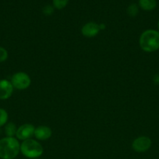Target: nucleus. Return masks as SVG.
I'll use <instances>...</instances> for the list:
<instances>
[{"instance_id": "f257e3e1", "label": "nucleus", "mask_w": 159, "mask_h": 159, "mask_svg": "<svg viewBox=\"0 0 159 159\" xmlns=\"http://www.w3.org/2000/svg\"><path fill=\"white\" fill-rule=\"evenodd\" d=\"M20 152V144L16 138H5L0 139V158L14 159Z\"/></svg>"}, {"instance_id": "f03ea898", "label": "nucleus", "mask_w": 159, "mask_h": 159, "mask_svg": "<svg viewBox=\"0 0 159 159\" xmlns=\"http://www.w3.org/2000/svg\"><path fill=\"white\" fill-rule=\"evenodd\" d=\"M140 48L145 52H154L159 49V31L147 30L143 31L139 39Z\"/></svg>"}, {"instance_id": "7ed1b4c3", "label": "nucleus", "mask_w": 159, "mask_h": 159, "mask_svg": "<svg viewBox=\"0 0 159 159\" xmlns=\"http://www.w3.org/2000/svg\"><path fill=\"white\" fill-rule=\"evenodd\" d=\"M20 152L23 156L30 159L38 158L44 152L41 144L36 140L28 139L20 144Z\"/></svg>"}, {"instance_id": "20e7f679", "label": "nucleus", "mask_w": 159, "mask_h": 159, "mask_svg": "<svg viewBox=\"0 0 159 159\" xmlns=\"http://www.w3.org/2000/svg\"><path fill=\"white\" fill-rule=\"evenodd\" d=\"M10 82L14 89L18 90H24L29 88L31 84V79L26 72L19 71L12 75Z\"/></svg>"}, {"instance_id": "39448f33", "label": "nucleus", "mask_w": 159, "mask_h": 159, "mask_svg": "<svg viewBox=\"0 0 159 159\" xmlns=\"http://www.w3.org/2000/svg\"><path fill=\"white\" fill-rule=\"evenodd\" d=\"M152 144L151 138L146 136H140L136 138L132 143V148L134 152L142 153L150 149Z\"/></svg>"}, {"instance_id": "423d86ee", "label": "nucleus", "mask_w": 159, "mask_h": 159, "mask_svg": "<svg viewBox=\"0 0 159 159\" xmlns=\"http://www.w3.org/2000/svg\"><path fill=\"white\" fill-rule=\"evenodd\" d=\"M34 130H35V127L34 125L31 124H24L17 128L16 138L17 140L22 141L31 139L32 137H34Z\"/></svg>"}, {"instance_id": "0eeeda50", "label": "nucleus", "mask_w": 159, "mask_h": 159, "mask_svg": "<svg viewBox=\"0 0 159 159\" xmlns=\"http://www.w3.org/2000/svg\"><path fill=\"white\" fill-rule=\"evenodd\" d=\"M13 86L10 81L7 79L0 80V99L6 100L11 97L13 93Z\"/></svg>"}, {"instance_id": "6e6552de", "label": "nucleus", "mask_w": 159, "mask_h": 159, "mask_svg": "<svg viewBox=\"0 0 159 159\" xmlns=\"http://www.w3.org/2000/svg\"><path fill=\"white\" fill-rule=\"evenodd\" d=\"M99 31V24L94 23V22H89L83 26L82 29H81V34L84 37L91 38V37L98 35Z\"/></svg>"}, {"instance_id": "1a4fd4ad", "label": "nucleus", "mask_w": 159, "mask_h": 159, "mask_svg": "<svg viewBox=\"0 0 159 159\" xmlns=\"http://www.w3.org/2000/svg\"><path fill=\"white\" fill-rule=\"evenodd\" d=\"M51 134L52 131L50 127L47 126H39L35 128L34 137L39 141H46L51 138Z\"/></svg>"}, {"instance_id": "9d476101", "label": "nucleus", "mask_w": 159, "mask_h": 159, "mask_svg": "<svg viewBox=\"0 0 159 159\" xmlns=\"http://www.w3.org/2000/svg\"><path fill=\"white\" fill-rule=\"evenodd\" d=\"M139 6L145 11H151L157 6L156 0H139Z\"/></svg>"}, {"instance_id": "9b49d317", "label": "nucleus", "mask_w": 159, "mask_h": 159, "mask_svg": "<svg viewBox=\"0 0 159 159\" xmlns=\"http://www.w3.org/2000/svg\"><path fill=\"white\" fill-rule=\"evenodd\" d=\"M17 131V127L16 126V124L12 122L7 123V124L5 125V134L6 137H9V138H14L16 136V134Z\"/></svg>"}, {"instance_id": "f8f14e48", "label": "nucleus", "mask_w": 159, "mask_h": 159, "mask_svg": "<svg viewBox=\"0 0 159 159\" xmlns=\"http://www.w3.org/2000/svg\"><path fill=\"white\" fill-rule=\"evenodd\" d=\"M9 115L7 111L2 108H0V127L6 125L8 122Z\"/></svg>"}, {"instance_id": "ddd939ff", "label": "nucleus", "mask_w": 159, "mask_h": 159, "mask_svg": "<svg viewBox=\"0 0 159 159\" xmlns=\"http://www.w3.org/2000/svg\"><path fill=\"white\" fill-rule=\"evenodd\" d=\"M139 12V8L137 6V4H131L130 6H129V7L127 8V14L129 16L134 17L138 14Z\"/></svg>"}, {"instance_id": "4468645a", "label": "nucleus", "mask_w": 159, "mask_h": 159, "mask_svg": "<svg viewBox=\"0 0 159 159\" xmlns=\"http://www.w3.org/2000/svg\"><path fill=\"white\" fill-rule=\"evenodd\" d=\"M69 0H53V6L57 9H62L66 6Z\"/></svg>"}, {"instance_id": "2eb2a0df", "label": "nucleus", "mask_w": 159, "mask_h": 159, "mask_svg": "<svg viewBox=\"0 0 159 159\" xmlns=\"http://www.w3.org/2000/svg\"><path fill=\"white\" fill-rule=\"evenodd\" d=\"M8 56L9 54H8V51H6V49L0 46V63L6 61L8 58Z\"/></svg>"}, {"instance_id": "dca6fc26", "label": "nucleus", "mask_w": 159, "mask_h": 159, "mask_svg": "<svg viewBox=\"0 0 159 159\" xmlns=\"http://www.w3.org/2000/svg\"><path fill=\"white\" fill-rule=\"evenodd\" d=\"M42 12L45 16H51L54 12V6H50V5H47L42 9Z\"/></svg>"}, {"instance_id": "f3484780", "label": "nucleus", "mask_w": 159, "mask_h": 159, "mask_svg": "<svg viewBox=\"0 0 159 159\" xmlns=\"http://www.w3.org/2000/svg\"><path fill=\"white\" fill-rule=\"evenodd\" d=\"M153 82L156 85H159V74H156L153 77Z\"/></svg>"}, {"instance_id": "a211bd4d", "label": "nucleus", "mask_w": 159, "mask_h": 159, "mask_svg": "<svg viewBox=\"0 0 159 159\" xmlns=\"http://www.w3.org/2000/svg\"><path fill=\"white\" fill-rule=\"evenodd\" d=\"M99 28L100 30H104L105 29V25H104V23H101V24H99Z\"/></svg>"}, {"instance_id": "6ab92c4d", "label": "nucleus", "mask_w": 159, "mask_h": 159, "mask_svg": "<svg viewBox=\"0 0 159 159\" xmlns=\"http://www.w3.org/2000/svg\"><path fill=\"white\" fill-rule=\"evenodd\" d=\"M157 27H158V30H159V20H158V23H157Z\"/></svg>"}, {"instance_id": "aec40b11", "label": "nucleus", "mask_w": 159, "mask_h": 159, "mask_svg": "<svg viewBox=\"0 0 159 159\" xmlns=\"http://www.w3.org/2000/svg\"><path fill=\"white\" fill-rule=\"evenodd\" d=\"M34 159H39V158H34Z\"/></svg>"}]
</instances>
